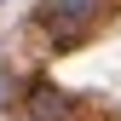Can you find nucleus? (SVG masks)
<instances>
[{
	"label": "nucleus",
	"instance_id": "1",
	"mask_svg": "<svg viewBox=\"0 0 121 121\" xmlns=\"http://www.w3.org/2000/svg\"><path fill=\"white\" fill-rule=\"evenodd\" d=\"M92 12H98V0H58V6L46 12V23L58 29V35H75V29L92 17Z\"/></svg>",
	"mask_w": 121,
	"mask_h": 121
},
{
	"label": "nucleus",
	"instance_id": "2",
	"mask_svg": "<svg viewBox=\"0 0 121 121\" xmlns=\"http://www.w3.org/2000/svg\"><path fill=\"white\" fill-rule=\"evenodd\" d=\"M35 115H40V121H64V115H69V98L58 92L52 81H40V86H35Z\"/></svg>",
	"mask_w": 121,
	"mask_h": 121
}]
</instances>
